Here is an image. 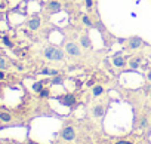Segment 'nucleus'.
<instances>
[{
	"label": "nucleus",
	"mask_w": 151,
	"mask_h": 144,
	"mask_svg": "<svg viewBox=\"0 0 151 144\" xmlns=\"http://www.w3.org/2000/svg\"><path fill=\"white\" fill-rule=\"evenodd\" d=\"M40 27V18L39 17H33L30 21H28V28L30 30H37Z\"/></svg>",
	"instance_id": "0eeeda50"
},
{
	"label": "nucleus",
	"mask_w": 151,
	"mask_h": 144,
	"mask_svg": "<svg viewBox=\"0 0 151 144\" xmlns=\"http://www.w3.org/2000/svg\"><path fill=\"white\" fill-rule=\"evenodd\" d=\"M8 144H14V143H8Z\"/></svg>",
	"instance_id": "bb28decb"
},
{
	"label": "nucleus",
	"mask_w": 151,
	"mask_h": 144,
	"mask_svg": "<svg viewBox=\"0 0 151 144\" xmlns=\"http://www.w3.org/2000/svg\"><path fill=\"white\" fill-rule=\"evenodd\" d=\"M59 101H61L64 106H73V104L76 103V97H74L73 94H65V95H62V97L59 98Z\"/></svg>",
	"instance_id": "20e7f679"
},
{
	"label": "nucleus",
	"mask_w": 151,
	"mask_h": 144,
	"mask_svg": "<svg viewBox=\"0 0 151 144\" xmlns=\"http://www.w3.org/2000/svg\"><path fill=\"white\" fill-rule=\"evenodd\" d=\"M117 144H132L130 141H117Z\"/></svg>",
	"instance_id": "5701e85b"
},
{
	"label": "nucleus",
	"mask_w": 151,
	"mask_h": 144,
	"mask_svg": "<svg viewBox=\"0 0 151 144\" xmlns=\"http://www.w3.org/2000/svg\"><path fill=\"white\" fill-rule=\"evenodd\" d=\"M5 77V73H3V71H0V80H2Z\"/></svg>",
	"instance_id": "b1692460"
},
{
	"label": "nucleus",
	"mask_w": 151,
	"mask_h": 144,
	"mask_svg": "<svg viewBox=\"0 0 151 144\" xmlns=\"http://www.w3.org/2000/svg\"><path fill=\"white\" fill-rule=\"evenodd\" d=\"M82 21H83L88 27H92V22H91V20L88 18V15H83V17H82Z\"/></svg>",
	"instance_id": "f3484780"
},
{
	"label": "nucleus",
	"mask_w": 151,
	"mask_h": 144,
	"mask_svg": "<svg viewBox=\"0 0 151 144\" xmlns=\"http://www.w3.org/2000/svg\"><path fill=\"white\" fill-rule=\"evenodd\" d=\"M139 125H141V126H142V128H144V126H147V119H145V117H144V119H142V120H141V123H139Z\"/></svg>",
	"instance_id": "4be33fe9"
},
{
	"label": "nucleus",
	"mask_w": 151,
	"mask_h": 144,
	"mask_svg": "<svg viewBox=\"0 0 151 144\" xmlns=\"http://www.w3.org/2000/svg\"><path fill=\"white\" fill-rule=\"evenodd\" d=\"M142 45H144V40H142L139 36H133V37H130V40H129V49H130V51L139 49Z\"/></svg>",
	"instance_id": "7ed1b4c3"
},
{
	"label": "nucleus",
	"mask_w": 151,
	"mask_h": 144,
	"mask_svg": "<svg viewBox=\"0 0 151 144\" xmlns=\"http://www.w3.org/2000/svg\"><path fill=\"white\" fill-rule=\"evenodd\" d=\"M80 42H82V46L83 48H91V39H89V36H82L80 37Z\"/></svg>",
	"instance_id": "6e6552de"
},
{
	"label": "nucleus",
	"mask_w": 151,
	"mask_h": 144,
	"mask_svg": "<svg viewBox=\"0 0 151 144\" xmlns=\"http://www.w3.org/2000/svg\"><path fill=\"white\" fill-rule=\"evenodd\" d=\"M6 67H8V62H6V61L2 58V56H0V68L3 70V68H6Z\"/></svg>",
	"instance_id": "a211bd4d"
},
{
	"label": "nucleus",
	"mask_w": 151,
	"mask_h": 144,
	"mask_svg": "<svg viewBox=\"0 0 151 144\" xmlns=\"http://www.w3.org/2000/svg\"><path fill=\"white\" fill-rule=\"evenodd\" d=\"M85 2H86V8L88 9H92L93 8V0H85Z\"/></svg>",
	"instance_id": "6ab92c4d"
},
{
	"label": "nucleus",
	"mask_w": 151,
	"mask_h": 144,
	"mask_svg": "<svg viewBox=\"0 0 151 144\" xmlns=\"http://www.w3.org/2000/svg\"><path fill=\"white\" fill-rule=\"evenodd\" d=\"M65 51H67L68 55H73V56H79V55L82 54L79 45H76L74 42H68V43L65 45Z\"/></svg>",
	"instance_id": "f03ea898"
},
{
	"label": "nucleus",
	"mask_w": 151,
	"mask_h": 144,
	"mask_svg": "<svg viewBox=\"0 0 151 144\" xmlns=\"http://www.w3.org/2000/svg\"><path fill=\"white\" fill-rule=\"evenodd\" d=\"M47 9H49V14L53 15V14H58L61 11V3L59 2H55V0H52V2H49L47 5Z\"/></svg>",
	"instance_id": "423d86ee"
},
{
	"label": "nucleus",
	"mask_w": 151,
	"mask_h": 144,
	"mask_svg": "<svg viewBox=\"0 0 151 144\" xmlns=\"http://www.w3.org/2000/svg\"><path fill=\"white\" fill-rule=\"evenodd\" d=\"M74 137H76V134H74V129H73L71 126H67V128L62 129V138H64V140L71 141Z\"/></svg>",
	"instance_id": "39448f33"
},
{
	"label": "nucleus",
	"mask_w": 151,
	"mask_h": 144,
	"mask_svg": "<svg viewBox=\"0 0 151 144\" xmlns=\"http://www.w3.org/2000/svg\"><path fill=\"white\" fill-rule=\"evenodd\" d=\"M2 40H3V43H5V45H6L8 48H12V46H14V45H12V42L9 40V37H8V36H5V37H2Z\"/></svg>",
	"instance_id": "dca6fc26"
},
{
	"label": "nucleus",
	"mask_w": 151,
	"mask_h": 144,
	"mask_svg": "<svg viewBox=\"0 0 151 144\" xmlns=\"http://www.w3.org/2000/svg\"><path fill=\"white\" fill-rule=\"evenodd\" d=\"M33 89H34L36 92H40V91L43 89V82H36V83L33 85Z\"/></svg>",
	"instance_id": "f8f14e48"
},
{
	"label": "nucleus",
	"mask_w": 151,
	"mask_h": 144,
	"mask_svg": "<svg viewBox=\"0 0 151 144\" xmlns=\"http://www.w3.org/2000/svg\"><path fill=\"white\" fill-rule=\"evenodd\" d=\"M104 92V89H102V86H95L93 88V95L95 97H98V95H101Z\"/></svg>",
	"instance_id": "ddd939ff"
},
{
	"label": "nucleus",
	"mask_w": 151,
	"mask_h": 144,
	"mask_svg": "<svg viewBox=\"0 0 151 144\" xmlns=\"http://www.w3.org/2000/svg\"><path fill=\"white\" fill-rule=\"evenodd\" d=\"M45 56L49 61H62L64 59V51L56 46H47L45 49Z\"/></svg>",
	"instance_id": "f257e3e1"
},
{
	"label": "nucleus",
	"mask_w": 151,
	"mask_h": 144,
	"mask_svg": "<svg viewBox=\"0 0 151 144\" xmlns=\"http://www.w3.org/2000/svg\"><path fill=\"white\" fill-rule=\"evenodd\" d=\"M39 94H40V97H42V98H45V97H47V95H49V91H47V89H42Z\"/></svg>",
	"instance_id": "aec40b11"
},
{
	"label": "nucleus",
	"mask_w": 151,
	"mask_h": 144,
	"mask_svg": "<svg viewBox=\"0 0 151 144\" xmlns=\"http://www.w3.org/2000/svg\"><path fill=\"white\" fill-rule=\"evenodd\" d=\"M50 71L52 70H49V68H43L42 70V75H50Z\"/></svg>",
	"instance_id": "412c9836"
},
{
	"label": "nucleus",
	"mask_w": 151,
	"mask_h": 144,
	"mask_svg": "<svg viewBox=\"0 0 151 144\" xmlns=\"http://www.w3.org/2000/svg\"><path fill=\"white\" fill-rule=\"evenodd\" d=\"M141 61H142L141 58H133V59L129 61V67H130V68H138V67L141 65Z\"/></svg>",
	"instance_id": "9d476101"
},
{
	"label": "nucleus",
	"mask_w": 151,
	"mask_h": 144,
	"mask_svg": "<svg viewBox=\"0 0 151 144\" xmlns=\"http://www.w3.org/2000/svg\"><path fill=\"white\" fill-rule=\"evenodd\" d=\"M0 119H2L3 122H9V120H11V114H8V113H0Z\"/></svg>",
	"instance_id": "2eb2a0df"
},
{
	"label": "nucleus",
	"mask_w": 151,
	"mask_h": 144,
	"mask_svg": "<svg viewBox=\"0 0 151 144\" xmlns=\"http://www.w3.org/2000/svg\"><path fill=\"white\" fill-rule=\"evenodd\" d=\"M61 83H62V77L61 76H55L52 79V85H61Z\"/></svg>",
	"instance_id": "4468645a"
},
{
	"label": "nucleus",
	"mask_w": 151,
	"mask_h": 144,
	"mask_svg": "<svg viewBox=\"0 0 151 144\" xmlns=\"http://www.w3.org/2000/svg\"><path fill=\"white\" fill-rule=\"evenodd\" d=\"M148 80L151 82V70H150V73H148Z\"/></svg>",
	"instance_id": "393cba45"
},
{
	"label": "nucleus",
	"mask_w": 151,
	"mask_h": 144,
	"mask_svg": "<svg viewBox=\"0 0 151 144\" xmlns=\"http://www.w3.org/2000/svg\"><path fill=\"white\" fill-rule=\"evenodd\" d=\"M102 113H104V109H102L101 106H96V107L93 109V114H95V116L99 117V116H102Z\"/></svg>",
	"instance_id": "9b49d317"
},
{
	"label": "nucleus",
	"mask_w": 151,
	"mask_h": 144,
	"mask_svg": "<svg viewBox=\"0 0 151 144\" xmlns=\"http://www.w3.org/2000/svg\"><path fill=\"white\" fill-rule=\"evenodd\" d=\"M113 62H114V65H116V67H123V65H126V61H124L122 56H114Z\"/></svg>",
	"instance_id": "1a4fd4ad"
},
{
	"label": "nucleus",
	"mask_w": 151,
	"mask_h": 144,
	"mask_svg": "<svg viewBox=\"0 0 151 144\" xmlns=\"http://www.w3.org/2000/svg\"><path fill=\"white\" fill-rule=\"evenodd\" d=\"M28 144H36V143H33V141H31V143H28Z\"/></svg>",
	"instance_id": "a878e982"
}]
</instances>
